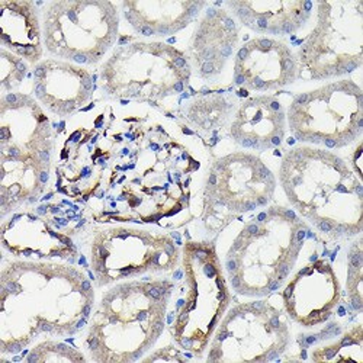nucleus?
I'll list each match as a JSON object with an SVG mask.
<instances>
[{"instance_id": "1", "label": "nucleus", "mask_w": 363, "mask_h": 363, "mask_svg": "<svg viewBox=\"0 0 363 363\" xmlns=\"http://www.w3.org/2000/svg\"><path fill=\"white\" fill-rule=\"evenodd\" d=\"M94 302L92 284L73 266L11 262L0 274V353H19L43 333L74 335Z\"/></svg>"}, {"instance_id": "2", "label": "nucleus", "mask_w": 363, "mask_h": 363, "mask_svg": "<svg viewBox=\"0 0 363 363\" xmlns=\"http://www.w3.org/2000/svg\"><path fill=\"white\" fill-rule=\"evenodd\" d=\"M279 180L292 208L321 233L333 238L362 233V179L335 153L295 147L282 160Z\"/></svg>"}, {"instance_id": "3", "label": "nucleus", "mask_w": 363, "mask_h": 363, "mask_svg": "<svg viewBox=\"0 0 363 363\" xmlns=\"http://www.w3.org/2000/svg\"><path fill=\"white\" fill-rule=\"evenodd\" d=\"M172 292L170 281H128L108 289L89 317L92 359L130 363L148 353L164 331Z\"/></svg>"}, {"instance_id": "4", "label": "nucleus", "mask_w": 363, "mask_h": 363, "mask_svg": "<svg viewBox=\"0 0 363 363\" xmlns=\"http://www.w3.org/2000/svg\"><path fill=\"white\" fill-rule=\"evenodd\" d=\"M52 133L48 116L31 96L0 98V216L44 194L51 167Z\"/></svg>"}, {"instance_id": "5", "label": "nucleus", "mask_w": 363, "mask_h": 363, "mask_svg": "<svg viewBox=\"0 0 363 363\" xmlns=\"http://www.w3.org/2000/svg\"><path fill=\"white\" fill-rule=\"evenodd\" d=\"M307 225L291 209L275 205L259 213L238 233L225 257L234 292L262 298L279 289L304 246Z\"/></svg>"}, {"instance_id": "6", "label": "nucleus", "mask_w": 363, "mask_h": 363, "mask_svg": "<svg viewBox=\"0 0 363 363\" xmlns=\"http://www.w3.org/2000/svg\"><path fill=\"white\" fill-rule=\"evenodd\" d=\"M180 262L167 323L174 342L201 357L228 311L231 294L213 241H188Z\"/></svg>"}, {"instance_id": "7", "label": "nucleus", "mask_w": 363, "mask_h": 363, "mask_svg": "<svg viewBox=\"0 0 363 363\" xmlns=\"http://www.w3.org/2000/svg\"><path fill=\"white\" fill-rule=\"evenodd\" d=\"M192 76L188 55L166 43L134 41L113 50L101 69V89L113 99L157 105L184 94Z\"/></svg>"}, {"instance_id": "8", "label": "nucleus", "mask_w": 363, "mask_h": 363, "mask_svg": "<svg viewBox=\"0 0 363 363\" xmlns=\"http://www.w3.org/2000/svg\"><path fill=\"white\" fill-rule=\"evenodd\" d=\"M317 22L296 55L298 77L328 80L357 70L363 63V2L323 0Z\"/></svg>"}, {"instance_id": "9", "label": "nucleus", "mask_w": 363, "mask_h": 363, "mask_svg": "<svg viewBox=\"0 0 363 363\" xmlns=\"http://www.w3.org/2000/svg\"><path fill=\"white\" fill-rule=\"evenodd\" d=\"M118 31V6L108 0H55L43 11L44 47L79 66L99 63L115 45Z\"/></svg>"}, {"instance_id": "10", "label": "nucleus", "mask_w": 363, "mask_h": 363, "mask_svg": "<svg viewBox=\"0 0 363 363\" xmlns=\"http://www.w3.org/2000/svg\"><path fill=\"white\" fill-rule=\"evenodd\" d=\"M286 123L301 143L343 148L363 133V92L353 80L324 84L295 96Z\"/></svg>"}, {"instance_id": "11", "label": "nucleus", "mask_w": 363, "mask_h": 363, "mask_svg": "<svg viewBox=\"0 0 363 363\" xmlns=\"http://www.w3.org/2000/svg\"><path fill=\"white\" fill-rule=\"evenodd\" d=\"M180 256L169 234L118 225L95 231L90 269L98 286H105L145 274L174 270Z\"/></svg>"}, {"instance_id": "12", "label": "nucleus", "mask_w": 363, "mask_h": 363, "mask_svg": "<svg viewBox=\"0 0 363 363\" xmlns=\"http://www.w3.org/2000/svg\"><path fill=\"white\" fill-rule=\"evenodd\" d=\"M277 179L255 155L237 151L209 167L203 191V224L220 231L234 218L266 206L275 195Z\"/></svg>"}, {"instance_id": "13", "label": "nucleus", "mask_w": 363, "mask_h": 363, "mask_svg": "<svg viewBox=\"0 0 363 363\" xmlns=\"http://www.w3.org/2000/svg\"><path fill=\"white\" fill-rule=\"evenodd\" d=\"M291 331L282 313L266 301L230 308L209 343L208 362H269L284 354Z\"/></svg>"}, {"instance_id": "14", "label": "nucleus", "mask_w": 363, "mask_h": 363, "mask_svg": "<svg viewBox=\"0 0 363 363\" xmlns=\"http://www.w3.org/2000/svg\"><path fill=\"white\" fill-rule=\"evenodd\" d=\"M340 298V281L325 259L314 260L298 270L282 292L286 314L306 328L328 321L337 308Z\"/></svg>"}, {"instance_id": "15", "label": "nucleus", "mask_w": 363, "mask_h": 363, "mask_svg": "<svg viewBox=\"0 0 363 363\" xmlns=\"http://www.w3.org/2000/svg\"><path fill=\"white\" fill-rule=\"evenodd\" d=\"M298 79L294 51L275 38L257 37L241 45L234 57V84L250 92H272Z\"/></svg>"}, {"instance_id": "16", "label": "nucleus", "mask_w": 363, "mask_h": 363, "mask_svg": "<svg viewBox=\"0 0 363 363\" xmlns=\"http://www.w3.org/2000/svg\"><path fill=\"white\" fill-rule=\"evenodd\" d=\"M34 94L50 112L65 118L92 99L94 79L79 65L47 58L34 69Z\"/></svg>"}, {"instance_id": "17", "label": "nucleus", "mask_w": 363, "mask_h": 363, "mask_svg": "<svg viewBox=\"0 0 363 363\" xmlns=\"http://www.w3.org/2000/svg\"><path fill=\"white\" fill-rule=\"evenodd\" d=\"M238 43V28L233 16L218 8H211L198 23L191 47L189 63L203 80L221 74Z\"/></svg>"}, {"instance_id": "18", "label": "nucleus", "mask_w": 363, "mask_h": 363, "mask_svg": "<svg viewBox=\"0 0 363 363\" xmlns=\"http://www.w3.org/2000/svg\"><path fill=\"white\" fill-rule=\"evenodd\" d=\"M286 115L275 96H255L240 104L230 127V135L240 147L267 151L282 144Z\"/></svg>"}, {"instance_id": "19", "label": "nucleus", "mask_w": 363, "mask_h": 363, "mask_svg": "<svg viewBox=\"0 0 363 363\" xmlns=\"http://www.w3.org/2000/svg\"><path fill=\"white\" fill-rule=\"evenodd\" d=\"M2 246L16 257L69 259L76 255V247L69 235L57 233L51 223L33 214H18L0 230Z\"/></svg>"}, {"instance_id": "20", "label": "nucleus", "mask_w": 363, "mask_h": 363, "mask_svg": "<svg viewBox=\"0 0 363 363\" xmlns=\"http://www.w3.org/2000/svg\"><path fill=\"white\" fill-rule=\"evenodd\" d=\"M225 6L238 21L262 35H291L311 18L308 0H230Z\"/></svg>"}, {"instance_id": "21", "label": "nucleus", "mask_w": 363, "mask_h": 363, "mask_svg": "<svg viewBox=\"0 0 363 363\" xmlns=\"http://www.w3.org/2000/svg\"><path fill=\"white\" fill-rule=\"evenodd\" d=\"M205 5L202 0H125L121 6L140 35L170 37L185 29Z\"/></svg>"}, {"instance_id": "22", "label": "nucleus", "mask_w": 363, "mask_h": 363, "mask_svg": "<svg viewBox=\"0 0 363 363\" xmlns=\"http://www.w3.org/2000/svg\"><path fill=\"white\" fill-rule=\"evenodd\" d=\"M0 43L2 48L29 65L43 58V23L37 5L29 0H0Z\"/></svg>"}, {"instance_id": "23", "label": "nucleus", "mask_w": 363, "mask_h": 363, "mask_svg": "<svg viewBox=\"0 0 363 363\" xmlns=\"http://www.w3.org/2000/svg\"><path fill=\"white\" fill-rule=\"evenodd\" d=\"M231 112V105L220 95L202 96L195 99L189 106L186 116L196 128L209 133L223 127Z\"/></svg>"}, {"instance_id": "24", "label": "nucleus", "mask_w": 363, "mask_h": 363, "mask_svg": "<svg viewBox=\"0 0 363 363\" xmlns=\"http://www.w3.org/2000/svg\"><path fill=\"white\" fill-rule=\"evenodd\" d=\"M26 362H86V357L82 352L73 349L72 346L55 342L45 340L37 345L25 359Z\"/></svg>"}, {"instance_id": "25", "label": "nucleus", "mask_w": 363, "mask_h": 363, "mask_svg": "<svg viewBox=\"0 0 363 363\" xmlns=\"http://www.w3.org/2000/svg\"><path fill=\"white\" fill-rule=\"evenodd\" d=\"M26 70L28 67L21 57L5 48L0 50V87H2V96L13 94V90L22 84Z\"/></svg>"}, {"instance_id": "26", "label": "nucleus", "mask_w": 363, "mask_h": 363, "mask_svg": "<svg viewBox=\"0 0 363 363\" xmlns=\"http://www.w3.org/2000/svg\"><path fill=\"white\" fill-rule=\"evenodd\" d=\"M362 270H363V253H362L360 240H359L349 252V272H347V292L350 298V304L357 311H360L363 307Z\"/></svg>"}]
</instances>
